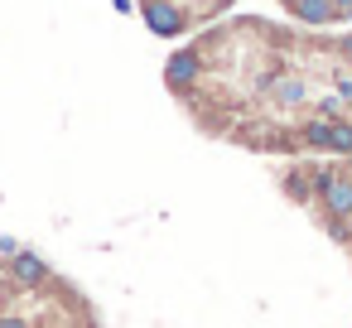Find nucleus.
Instances as JSON below:
<instances>
[{
  "mask_svg": "<svg viewBox=\"0 0 352 328\" xmlns=\"http://www.w3.org/2000/svg\"><path fill=\"white\" fill-rule=\"evenodd\" d=\"M6 265H10V280H15L20 289H39V285H49V280H54L49 261H39V256H30V251H15Z\"/></svg>",
  "mask_w": 352,
  "mask_h": 328,
  "instance_id": "f257e3e1",
  "label": "nucleus"
},
{
  "mask_svg": "<svg viewBox=\"0 0 352 328\" xmlns=\"http://www.w3.org/2000/svg\"><path fill=\"white\" fill-rule=\"evenodd\" d=\"M0 328H30L25 318H0Z\"/></svg>",
  "mask_w": 352,
  "mask_h": 328,
  "instance_id": "f03ea898",
  "label": "nucleus"
},
{
  "mask_svg": "<svg viewBox=\"0 0 352 328\" xmlns=\"http://www.w3.org/2000/svg\"><path fill=\"white\" fill-rule=\"evenodd\" d=\"M347 246H352V237H347Z\"/></svg>",
  "mask_w": 352,
  "mask_h": 328,
  "instance_id": "7ed1b4c3",
  "label": "nucleus"
}]
</instances>
